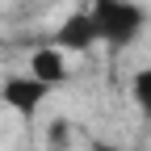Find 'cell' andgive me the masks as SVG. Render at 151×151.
<instances>
[{"label": "cell", "instance_id": "1", "mask_svg": "<svg viewBox=\"0 0 151 151\" xmlns=\"http://www.w3.org/2000/svg\"><path fill=\"white\" fill-rule=\"evenodd\" d=\"M92 29H97V38H105V42L113 46H126V42H134L139 29H143V9L134 4V0H92Z\"/></svg>", "mask_w": 151, "mask_h": 151}, {"label": "cell", "instance_id": "2", "mask_svg": "<svg viewBox=\"0 0 151 151\" xmlns=\"http://www.w3.org/2000/svg\"><path fill=\"white\" fill-rule=\"evenodd\" d=\"M50 84H42L38 76H13V80H4V88H0V97H4V105H13L21 118H34V109L46 101Z\"/></svg>", "mask_w": 151, "mask_h": 151}, {"label": "cell", "instance_id": "3", "mask_svg": "<svg viewBox=\"0 0 151 151\" xmlns=\"http://www.w3.org/2000/svg\"><path fill=\"white\" fill-rule=\"evenodd\" d=\"M55 42H59V50H88L92 42H97V29H92V17H88V13H71L67 21L59 25V34H55Z\"/></svg>", "mask_w": 151, "mask_h": 151}, {"label": "cell", "instance_id": "4", "mask_svg": "<svg viewBox=\"0 0 151 151\" xmlns=\"http://www.w3.org/2000/svg\"><path fill=\"white\" fill-rule=\"evenodd\" d=\"M29 76H38L42 84H63L67 80V63H63V50H55V46H42V50H34V59H29Z\"/></svg>", "mask_w": 151, "mask_h": 151}, {"label": "cell", "instance_id": "5", "mask_svg": "<svg viewBox=\"0 0 151 151\" xmlns=\"http://www.w3.org/2000/svg\"><path fill=\"white\" fill-rule=\"evenodd\" d=\"M130 88H134V101H139V109L151 118V67H147V71H139Z\"/></svg>", "mask_w": 151, "mask_h": 151}, {"label": "cell", "instance_id": "6", "mask_svg": "<svg viewBox=\"0 0 151 151\" xmlns=\"http://www.w3.org/2000/svg\"><path fill=\"white\" fill-rule=\"evenodd\" d=\"M92 151H118V147H109V143H92Z\"/></svg>", "mask_w": 151, "mask_h": 151}]
</instances>
